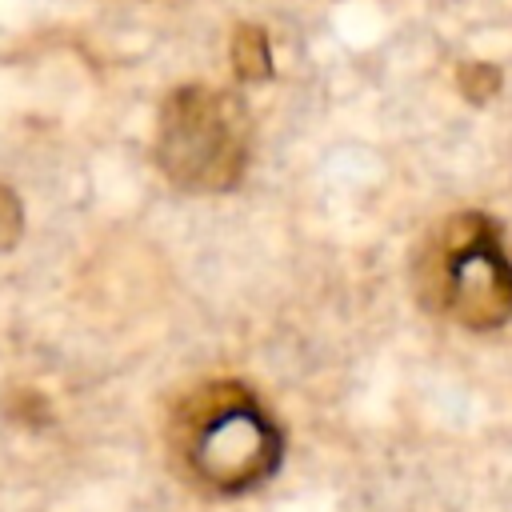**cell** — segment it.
<instances>
[{"label":"cell","instance_id":"6da1fadb","mask_svg":"<svg viewBox=\"0 0 512 512\" xmlns=\"http://www.w3.org/2000/svg\"><path fill=\"white\" fill-rule=\"evenodd\" d=\"M416 292L428 312L460 328H504L512 320V252L496 220L484 212L440 220L416 256Z\"/></svg>","mask_w":512,"mask_h":512},{"label":"cell","instance_id":"7a4b0ae2","mask_svg":"<svg viewBox=\"0 0 512 512\" xmlns=\"http://www.w3.org/2000/svg\"><path fill=\"white\" fill-rule=\"evenodd\" d=\"M176 448L216 492H244L280 460V432L240 384H208L176 412Z\"/></svg>","mask_w":512,"mask_h":512},{"label":"cell","instance_id":"3957f363","mask_svg":"<svg viewBox=\"0 0 512 512\" xmlns=\"http://www.w3.org/2000/svg\"><path fill=\"white\" fill-rule=\"evenodd\" d=\"M248 112L208 84L176 88L156 120V164L184 192H228L248 164Z\"/></svg>","mask_w":512,"mask_h":512},{"label":"cell","instance_id":"277c9868","mask_svg":"<svg viewBox=\"0 0 512 512\" xmlns=\"http://www.w3.org/2000/svg\"><path fill=\"white\" fill-rule=\"evenodd\" d=\"M232 60H236L240 80H264L272 72V52H268L264 32L260 28H240L232 36Z\"/></svg>","mask_w":512,"mask_h":512},{"label":"cell","instance_id":"5b68a950","mask_svg":"<svg viewBox=\"0 0 512 512\" xmlns=\"http://www.w3.org/2000/svg\"><path fill=\"white\" fill-rule=\"evenodd\" d=\"M20 228H24V212H20V200L12 188L0 184V252H8L16 240H20Z\"/></svg>","mask_w":512,"mask_h":512},{"label":"cell","instance_id":"8992f818","mask_svg":"<svg viewBox=\"0 0 512 512\" xmlns=\"http://www.w3.org/2000/svg\"><path fill=\"white\" fill-rule=\"evenodd\" d=\"M460 88H464L472 100H488V96L500 88V72H492L488 64H464V72H460Z\"/></svg>","mask_w":512,"mask_h":512}]
</instances>
